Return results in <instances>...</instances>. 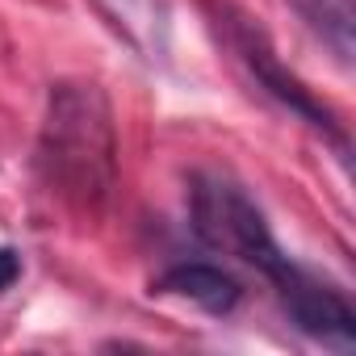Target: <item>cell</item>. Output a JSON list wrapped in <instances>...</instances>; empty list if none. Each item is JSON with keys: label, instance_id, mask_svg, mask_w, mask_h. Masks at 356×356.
<instances>
[{"label": "cell", "instance_id": "cell-6", "mask_svg": "<svg viewBox=\"0 0 356 356\" xmlns=\"http://www.w3.org/2000/svg\"><path fill=\"white\" fill-rule=\"evenodd\" d=\"M293 9L331 42L339 59L352 55V0H293Z\"/></svg>", "mask_w": 356, "mask_h": 356}, {"label": "cell", "instance_id": "cell-2", "mask_svg": "<svg viewBox=\"0 0 356 356\" xmlns=\"http://www.w3.org/2000/svg\"><path fill=\"white\" fill-rule=\"evenodd\" d=\"M189 218L193 231L206 248L239 256L243 264H252L256 273H264L273 281V289L298 268L281 243L273 239L260 206L227 176H193V189H189Z\"/></svg>", "mask_w": 356, "mask_h": 356}, {"label": "cell", "instance_id": "cell-4", "mask_svg": "<svg viewBox=\"0 0 356 356\" xmlns=\"http://www.w3.org/2000/svg\"><path fill=\"white\" fill-rule=\"evenodd\" d=\"M277 298H281L289 323L302 335H310V339H318V343H327L335 352L356 348V314H352V306H348V298L339 289H331V285L314 281L310 273L293 268L277 285Z\"/></svg>", "mask_w": 356, "mask_h": 356}, {"label": "cell", "instance_id": "cell-1", "mask_svg": "<svg viewBox=\"0 0 356 356\" xmlns=\"http://www.w3.org/2000/svg\"><path fill=\"white\" fill-rule=\"evenodd\" d=\"M38 172L76 214H101L118 185V134L113 109L97 84L63 80L51 88L42 134H38Z\"/></svg>", "mask_w": 356, "mask_h": 356}, {"label": "cell", "instance_id": "cell-3", "mask_svg": "<svg viewBox=\"0 0 356 356\" xmlns=\"http://www.w3.org/2000/svg\"><path fill=\"white\" fill-rule=\"evenodd\" d=\"M210 13H214V30L222 34V42H227V51L239 59V67L252 76V84L264 92V97H273L281 109H289L293 118H302V122H310L314 130H323V134H335L339 138V126H335V113L281 63V55L273 51V42H268V34L248 17V13H239L235 5H227V0H214L210 5Z\"/></svg>", "mask_w": 356, "mask_h": 356}, {"label": "cell", "instance_id": "cell-7", "mask_svg": "<svg viewBox=\"0 0 356 356\" xmlns=\"http://www.w3.org/2000/svg\"><path fill=\"white\" fill-rule=\"evenodd\" d=\"M17 273H22L17 252H13V248H0V289H9V285L17 281Z\"/></svg>", "mask_w": 356, "mask_h": 356}, {"label": "cell", "instance_id": "cell-5", "mask_svg": "<svg viewBox=\"0 0 356 356\" xmlns=\"http://www.w3.org/2000/svg\"><path fill=\"white\" fill-rule=\"evenodd\" d=\"M159 293H172V298H185L210 314H227L239 306V281L231 273H222L218 264H176L159 277Z\"/></svg>", "mask_w": 356, "mask_h": 356}]
</instances>
